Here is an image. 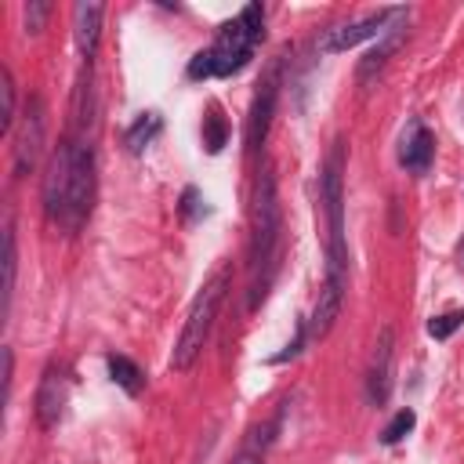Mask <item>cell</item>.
<instances>
[{
  "label": "cell",
  "mask_w": 464,
  "mask_h": 464,
  "mask_svg": "<svg viewBox=\"0 0 464 464\" xmlns=\"http://www.w3.org/2000/svg\"><path fill=\"white\" fill-rule=\"evenodd\" d=\"M392 19H407V12L403 8H385V12H374V15H366L352 26H334L320 37V51L323 55H341V51H348V48L370 40V37H381Z\"/></svg>",
  "instance_id": "8992f818"
},
{
  "label": "cell",
  "mask_w": 464,
  "mask_h": 464,
  "mask_svg": "<svg viewBox=\"0 0 464 464\" xmlns=\"http://www.w3.org/2000/svg\"><path fill=\"white\" fill-rule=\"evenodd\" d=\"M15 261H19V254H15V225L8 218V225H4V316L12 312V294H15Z\"/></svg>",
  "instance_id": "ac0fdd59"
},
{
  "label": "cell",
  "mask_w": 464,
  "mask_h": 464,
  "mask_svg": "<svg viewBox=\"0 0 464 464\" xmlns=\"http://www.w3.org/2000/svg\"><path fill=\"white\" fill-rule=\"evenodd\" d=\"M197 200H200V193H197V189H193V185H189V189H185V193H181V214H185V218H189V222L197 218Z\"/></svg>",
  "instance_id": "d4e9b609"
},
{
  "label": "cell",
  "mask_w": 464,
  "mask_h": 464,
  "mask_svg": "<svg viewBox=\"0 0 464 464\" xmlns=\"http://www.w3.org/2000/svg\"><path fill=\"white\" fill-rule=\"evenodd\" d=\"M48 15H51L48 0H30V4H26V30H30V33H40L44 22H48Z\"/></svg>",
  "instance_id": "603a6c76"
},
{
  "label": "cell",
  "mask_w": 464,
  "mask_h": 464,
  "mask_svg": "<svg viewBox=\"0 0 464 464\" xmlns=\"http://www.w3.org/2000/svg\"><path fill=\"white\" fill-rule=\"evenodd\" d=\"M276 102H280V58L265 69V76L258 83V95H254V106H250V117H247V149L250 153H258L261 142L268 138Z\"/></svg>",
  "instance_id": "5b68a950"
},
{
  "label": "cell",
  "mask_w": 464,
  "mask_h": 464,
  "mask_svg": "<svg viewBox=\"0 0 464 464\" xmlns=\"http://www.w3.org/2000/svg\"><path fill=\"white\" fill-rule=\"evenodd\" d=\"M254 33L240 22V19H232V22H225L222 30H218V40H214V76H232V73H240L250 58H254Z\"/></svg>",
  "instance_id": "52a82bcc"
},
{
  "label": "cell",
  "mask_w": 464,
  "mask_h": 464,
  "mask_svg": "<svg viewBox=\"0 0 464 464\" xmlns=\"http://www.w3.org/2000/svg\"><path fill=\"white\" fill-rule=\"evenodd\" d=\"M109 378H113L127 396H138V392H142V385H145L142 370H138L127 355H109Z\"/></svg>",
  "instance_id": "e0dca14e"
},
{
  "label": "cell",
  "mask_w": 464,
  "mask_h": 464,
  "mask_svg": "<svg viewBox=\"0 0 464 464\" xmlns=\"http://www.w3.org/2000/svg\"><path fill=\"white\" fill-rule=\"evenodd\" d=\"M207 76H214V51L211 48L197 51L193 62H189V80H207Z\"/></svg>",
  "instance_id": "cb8c5ba5"
},
{
  "label": "cell",
  "mask_w": 464,
  "mask_h": 464,
  "mask_svg": "<svg viewBox=\"0 0 464 464\" xmlns=\"http://www.w3.org/2000/svg\"><path fill=\"white\" fill-rule=\"evenodd\" d=\"M414 425H417V414H414V410H399V414L389 421V428L381 432V442H385V446H396L403 435L414 432Z\"/></svg>",
  "instance_id": "44dd1931"
},
{
  "label": "cell",
  "mask_w": 464,
  "mask_h": 464,
  "mask_svg": "<svg viewBox=\"0 0 464 464\" xmlns=\"http://www.w3.org/2000/svg\"><path fill=\"white\" fill-rule=\"evenodd\" d=\"M66 396H69V389H66L62 370L51 366L44 374V381H40V392H37V421H40L44 432L58 428V421L66 414Z\"/></svg>",
  "instance_id": "8fae6325"
},
{
  "label": "cell",
  "mask_w": 464,
  "mask_h": 464,
  "mask_svg": "<svg viewBox=\"0 0 464 464\" xmlns=\"http://www.w3.org/2000/svg\"><path fill=\"white\" fill-rule=\"evenodd\" d=\"M341 305H345V284L341 280H327L320 298H316V309H312V320H309V341H323L337 316H341Z\"/></svg>",
  "instance_id": "4fadbf2b"
},
{
  "label": "cell",
  "mask_w": 464,
  "mask_h": 464,
  "mask_svg": "<svg viewBox=\"0 0 464 464\" xmlns=\"http://www.w3.org/2000/svg\"><path fill=\"white\" fill-rule=\"evenodd\" d=\"M280 197H276V178L265 167L254 185V232H250V309H258L272 287L276 258H280Z\"/></svg>",
  "instance_id": "6da1fadb"
},
{
  "label": "cell",
  "mask_w": 464,
  "mask_h": 464,
  "mask_svg": "<svg viewBox=\"0 0 464 464\" xmlns=\"http://www.w3.org/2000/svg\"><path fill=\"white\" fill-rule=\"evenodd\" d=\"M407 40V26H392L389 33H385V40L374 48V51H366L363 55V62H359V83H370L381 69H385V62L399 51V44Z\"/></svg>",
  "instance_id": "9a60e30c"
},
{
  "label": "cell",
  "mask_w": 464,
  "mask_h": 464,
  "mask_svg": "<svg viewBox=\"0 0 464 464\" xmlns=\"http://www.w3.org/2000/svg\"><path fill=\"white\" fill-rule=\"evenodd\" d=\"M320 200L327 214V280L345 284L348 247H345V197H341V145H334L327 156V167L320 178Z\"/></svg>",
  "instance_id": "3957f363"
},
{
  "label": "cell",
  "mask_w": 464,
  "mask_h": 464,
  "mask_svg": "<svg viewBox=\"0 0 464 464\" xmlns=\"http://www.w3.org/2000/svg\"><path fill=\"white\" fill-rule=\"evenodd\" d=\"M69 174H73V142H62L51 153L48 178H44V211L55 225H62L66 214V193H69Z\"/></svg>",
  "instance_id": "9c48e42d"
},
{
  "label": "cell",
  "mask_w": 464,
  "mask_h": 464,
  "mask_svg": "<svg viewBox=\"0 0 464 464\" xmlns=\"http://www.w3.org/2000/svg\"><path fill=\"white\" fill-rule=\"evenodd\" d=\"M0 95H4V113H0V131H12V124H15V80H12V69H8V66L0 69Z\"/></svg>",
  "instance_id": "d6986e66"
},
{
  "label": "cell",
  "mask_w": 464,
  "mask_h": 464,
  "mask_svg": "<svg viewBox=\"0 0 464 464\" xmlns=\"http://www.w3.org/2000/svg\"><path fill=\"white\" fill-rule=\"evenodd\" d=\"M392 359H396V334L392 327H385L378 334L374 355H370V370H366V399L370 407H385L392 396Z\"/></svg>",
  "instance_id": "ba28073f"
},
{
  "label": "cell",
  "mask_w": 464,
  "mask_h": 464,
  "mask_svg": "<svg viewBox=\"0 0 464 464\" xmlns=\"http://www.w3.org/2000/svg\"><path fill=\"white\" fill-rule=\"evenodd\" d=\"M232 464H261V453H258V442H254L250 450H243V453H240V457L232 460Z\"/></svg>",
  "instance_id": "484cf974"
},
{
  "label": "cell",
  "mask_w": 464,
  "mask_h": 464,
  "mask_svg": "<svg viewBox=\"0 0 464 464\" xmlns=\"http://www.w3.org/2000/svg\"><path fill=\"white\" fill-rule=\"evenodd\" d=\"M225 142H229V127L218 117V109H211V117L204 120V145H207V153H222Z\"/></svg>",
  "instance_id": "ffe728a7"
},
{
  "label": "cell",
  "mask_w": 464,
  "mask_h": 464,
  "mask_svg": "<svg viewBox=\"0 0 464 464\" xmlns=\"http://www.w3.org/2000/svg\"><path fill=\"white\" fill-rule=\"evenodd\" d=\"M40 149H44V102L33 95L26 102V117L15 138V174H30L40 160Z\"/></svg>",
  "instance_id": "30bf717a"
},
{
  "label": "cell",
  "mask_w": 464,
  "mask_h": 464,
  "mask_svg": "<svg viewBox=\"0 0 464 464\" xmlns=\"http://www.w3.org/2000/svg\"><path fill=\"white\" fill-rule=\"evenodd\" d=\"M160 127H163V120H160V113H142L135 124H131V131L124 135V142H127V149L138 156V153H145V145H153V138L160 135Z\"/></svg>",
  "instance_id": "2e32d148"
},
{
  "label": "cell",
  "mask_w": 464,
  "mask_h": 464,
  "mask_svg": "<svg viewBox=\"0 0 464 464\" xmlns=\"http://www.w3.org/2000/svg\"><path fill=\"white\" fill-rule=\"evenodd\" d=\"M225 287H229V272H218L211 284H204V291L197 294L193 309H189V320L181 327V337L174 345V355H171V370L185 374V370H193V363L200 359L204 345H207V334L214 327V316H218V305L225 298Z\"/></svg>",
  "instance_id": "7a4b0ae2"
},
{
  "label": "cell",
  "mask_w": 464,
  "mask_h": 464,
  "mask_svg": "<svg viewBox=\"0 0 464 464\" xmlns=\"http://www.w3.org/2000/svg\"><path fill=\"white\" fill-rule=\"evenodd\" d=\"M102 15H106V8L102 4H87V0L73 8V37H76V48H80L83 58H95V51H99Z\"/></svg>",
  "instance_id": "5bb4252c"
},
{
  "label": "cell",
  "mask_w": 464,
  "mask_h": 464,
  "mask_svg": "<svg viewBox=\"0 0 464 464\" xmlns=\"http://www.w3.org/2000/svg\"><path fill=\"white\" fill-rule=\"evenodd\" d=\"M432 156H435V142H432L428 127H425L421 120H410V127H407L403 138H399V163H403L410 174H428Z\"/></svg>",
  "instance_id": "7c38bea8"
},
{
  "label": "cell",
  "mask_w": 464,
  "mask_h": 464,
  "mask_svg": "<svg viewBox=\"0 0 464 464\" xmlns=\"http://www.w3.org/2000/svg\"><path fill=\"white\" fill-rule=\"evenodd\" d=\"M91 200H95V149L83 142H73V174H69L62 229L76 232L91 214Z\"/></svg>",
  "instance_id": "277c9868"
},
{
  "label": "cell",
  "mask_w": 464,
  "mask_h": 464,
  "mask_svg": "<svg viewBox=\"0 0 464 464\" xmlns=\"http://www.w3.org/2000/svg\"><path fill=\"white\" fill-rule=\"evenodd\" d=\"M460 323H464V312H446V316H435V320L428 323V334H432L435 341H446Z\"/></svg>",
  "instance_id": "7402d4cb"
}]
</instances>
